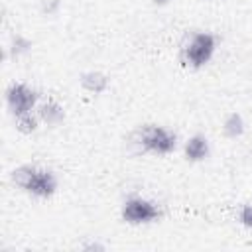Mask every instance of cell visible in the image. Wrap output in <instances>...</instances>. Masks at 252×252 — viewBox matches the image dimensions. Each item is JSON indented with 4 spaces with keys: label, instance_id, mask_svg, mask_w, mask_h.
<instances>
[{
    "label": "cell",
    "instance_id": "1",
    "mask_svg": "<svg viewBox=\"0 0 252 252\" xmlns=\"http://www.w3.org/2000/svg\"><path fill=\"white\" fill-rule=\"evenodd\" d=\"M10 179L22 191L39 199H47L57 191V177L51 169H45V167H37L30 163L20 165L10 173Z\"/></svg>",
    "mask_w": 252,
    "mask_h": 252
},
{
    "label": "cell",
    "instance_id": "2",
    "mask_svg": "<svg viewBox=\"0 0 252 252\" xmlns=\"http://www.w3.org/2000/svg\"><path fill=\"white\" fill-rule=\"evenodd\" d=\"M215 49H217V37L209 32H197L183 45L181 61H183V65H187L191 69H201L213 59Z\"/></svg>",
    "mask_w": 252,
    "mask_h": 252
},
{
    "label": "cell",
    "instance_id": "3",
    "mask_svg": "<svg viewBox=\"0 0 252 252\" xmlns=\"http://www.w3.org/2000/svg\"><path fill=\"white\" fill-rule=\"evenodd\" d=\"M136 144L150 154L156 156H167L175 150L177 146V136L173 132H169L163 126L158 124H146L138 130L136 134Z\"/></svg>",
    "mask_w": 252,
    "mask_h": 252
},
{
    "label": "cell",
    "instance_id": "4",
    "mask_svg": "<svg viewBox=\"0 0 252 252\" xmlns=\"http://www.w3.org/2000/svg\"><path fill=\"white\" fill-rule=\"evenodd\" d=\"M122 220L128 224H150L156 222L163 217V211L154 203L144 197H130L122 205Z\"/></svg>",
    "mask_w": 252,
    "mask_h": 252
},
{
    "label": "cell",
    "instance_id": "5",
    "mask_svg": "<svg viewBox=\"0 0 252 252\" xmlns=\"http://www.w3.org/2000/svg\"><path fill=\"white\" fill-rule=\"evenodd\" d=\"M39 100V93L26 83H12L6 89V104L14 116L32 112Z\"/></svg>",
    "mask_w": 252,
    "mask_h": 252
},
{
    "label": "cell",
    "instance_id": "6",
    "mask_svg": "<svg viewBox=\"0 0 252 252\" xmlns=\"http://www.w3.org/2000/svg\"><path fill=\"white\" fill-rule=\"evenodd\" d=\"M183 154L187 161H203L209 156V140L203 134L191 136L183 146Z\"/></svg>",
    "mask_w": 252,
    "mask_h": 252
},
{
    "label": "cell",
    "instance_id": "7",
    "mask_svg": "<svg viewBox=\"0 0 252 252\" xmlns=\"http://www.w3.org/2000/svg\"><path fill=\"white\" fill-rule=\"evenodd\" d=\"M81 87L91 94H100L108 89V77L100 71H87L81 75Z\"/></svg>",
    "mask_w": 252,
    "mask_h": 252
},
{
    "label": "cell",
    "instance_id": "8",
    "mask_svg": "<svg viewBox=\"0 0 252 252\" xmlns=\"http://www.w3.org/2000/svg\"><path fill=\"white\" fill-rule=\"evenodd\" d=\"M39 118L45 124L55 126V124H59L65 118V108L59 102H55V100H47V102H43L39 106Z\"/></svg>",
    "mask_w": 252,
    "mask_h": 252
},
{
    "label": "cell",
    "instance_id": "9",
    "mask_svg": "<svg viewBox=\"0 0 252 252\" xmlns=\"http://www.w3.org/2000/svg\"><path fill=\"white\" fill-rule=\"evenodd\" d=\"M244 128H246V124H244V118L238 114V112H230L226 118H224V122H222V132H224V136L226 138H240L242 134H244Z\"/></svg>",
    "mask_w": 252,
    "mask_h": 252
},
{
    "label": "cell",
    "instance_id": "10",
    "mask_svg": "<svg viewBox=\"0 0 252 252\" xmlns=\"http://www.w3.org/2000/svg\"><path fill=\"white\" fill-rule=\"evenodd\" d=\"M37 116H33L32 112H26V114H20V116H14V124H16V130L20 134H33L37 130Z\"/></svg>",
    "mask_w": 252,
    "mask_h": 252
},
{
    "label": "cell",
    "instance_id": "11",
    "mask_svg": "<svg viewBox=\"0 0 252 252\" xmlns=\"http://www.w3.org/2000/svg\"><path fill=\"white\" fill-rule=\"evenodd\" d=\"M10 53L14 55V57H20V55H24V53H28L30 49H32V41L28 39V37H24V35H14L12 37V41H10Z\"/></svg>",
    "mask_w": 252,
    "mask_h": 252
},
{
    "label": "cell",
    "instance_id": "12",
    "mask_svg": "<svg viewBox=\"0 0 252 252\" xmlns=\"http://www.w3.org/2000/svg\"><path fill=\"white\" fill-rule=\"evenodd\" d=\"M59 8H61V0H41V12H43L45 16L57 14Z\"/></svg>",
    "mask_w": 252,
    "mask_h": 252
},
{
    "label": "cell",
    "instance_id": "13",
    "mask_svg": "<svg viewBox=\"0 0 252 252\" xmlns=\"http://www.w3.org/2000/svg\"><path fill=\"white\" fill-rule=\"evenodd\" d=\"M238 220H240V224H242V226L252 228V205H244V207L240 209Z\"/></svg>",
    "mask_w": 252,
    "mask_h": 252
},
{
    "label": "cell",
    "instance_id": "14",
    "mask_svg": "<svg viewBox=\"0 0 252 252\" xmlns=\"http://www.w3.org/2000/svg\"><path fill=\"white\" fill-rule=\"evenodd\" d=\"M81 250H85V252H91V250H104V246L98 244V242H89V244H83Z\"/></svg>",
    "mask_w": 252,
    "mask_h": 252
},
{
    "label": "cell",
    "instance_id": "15",
    "mask_svg": "<svg viewBox=\"0 0 252 252\" xmlns=\"http://www.w3.org/2000/svg\"><path fill=\"white\" fill-rule=\"evenodd\" d=\"M152 2H154L156 6H165V4H169L171 0H152Z\"/></svg>",
    "mask_w": 252,
    "mask_h": 252
}]
</instances>
